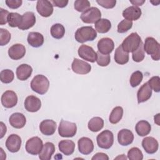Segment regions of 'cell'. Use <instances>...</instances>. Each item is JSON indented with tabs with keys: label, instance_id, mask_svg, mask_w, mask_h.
Returning <instances> with one entry per match:
<instances>
[{
	"label": "cell",
	"instance_id": "obj_1",
	"mask_svg": "<svg viewBox=\"0 0 160 160\" xmlns=\"http://www.w3.org/2000/svg\"><path fill=\"white\" fill-rule=\"evenodd\" d=\"M74 37L78 42L84 43L94 41L97 37V32L92 26H83L76 30Z\"/></svg>",
	"mask_w": 160,
	"mask_h": 160
},
{
	"label": "cell",
	"instance_id": "obj_2",
	"mask_svg": "<svg viewBox=\"0 0 160 160\" xmlns=\"http://www.w3.org/2000/svg\"><path fill=\"white\" fill-rule=\"evenodd\" d=\"M49 87V81L44 75L38 74L35 76L31 82L32 90L39 94H44L47 92Z\"/></svg>",
	"mask_w": 160,
	"mask_h": 160
},
{
	"label": "cell",
	"instance_id": "obj_3",
	"mask_svg": "<svg viewBox=\"0 0 160 160\" xmlns=\"http://www.w3.org/2000/svg\"><path fill=\"white\" fill-rule=\"evenodd\" d=\"M144 51L151 56L154 61H159L160 59V44L152 37H148L143 44Z\"/></svg>",
	"mask_w": 160,
	"mask_h": 160
},
{
	"label": "cell",
	"instance_id": "obj_4",
	"mask_svg": "<svg viewBox=\"0 0 160 160\" xmlns=\"http://www.w3.org/2000/svg\"><path fill=\"white\" fill-rule=\"evenodd\" d=\"M141 42V38L138 34L137 32H132L124 39L121 46L124 51L132 52L138 48Z\"/></svg>",
	"mask_w": 160,
	"mask_h": 160
},
{
	"label": "cell",
	"instance_id": "obj_5",
	"mask_svg": "<svg viewBox=\"0 0 160 160\" xmlns=\"http://www.w3.org/2000/svg\"><path fill=\"white\" fill-rule=\"evenodd\" d=\"M77 132L76 124L74 122L62 119L58 128L59 134L63 138L73 137Z\"/></svg>",
	"mask_w": 160,
	"mask_h": 160
},
{
	"label": "cell",
	"instance_id": "obj_6",
	"mask_svg": "<svg viewBox=\"0 0 160 160\" xmlns=\"http://www.w3.org/2000/svg\"><path fill=\"white\" fill-rule=\"evenodd\" d=\"M96 140L99 148L108 149L112 146L114 142L113 133L109 130H104L97 136Z\"/></svg>",
	"mask_w": 160,
	"mask_h": 160
},
{
	"label": "cell",
	"instance_id": "obj_7",
	"mask_svg": "<svg viewBox=\"0 0 160 160\" xmlns=\"http://www.w3.org/2000/svg\"><path fill=\"white\" fill-rule=\"evenodd\" d=\"M101 12L100 10L96 7H91L81 15V19L83 22L87 24L95 23L101 19Z\"/></svg>",
	"mask_w": 160,
	"mask_h": 160
},
{
	"label": "cell",
	"instance_id": "obj_8",
	"mask_svg": "<svg viewBox=\"0 0 160 160\" xmlns=\"http://www.w3.org/2000/svg\"><path fill=\"white\" fill-rule=\"evenodd\" d=\"M43 147L42 141L38 136L29 139L26 143V151L32 155H37L40 153Z\"/></svg>",
	"mask_w": 160,
	"mask_h": 160
},
{
	"label": "cell",
	"instance_id": "obj_9",
	"mask_svg": "<svg viewBox=\"0 0 160 160\" xmlns=\"http://www.w3.org/2000/svg\"><path fill=\"white\" fill-rule=\"evenodd\" d=\"M78 55L82 59L94 62L97 59V52L91 46L82 44L78 49Z\"/></svg>",
	"mask_w": 160,
	"mask_h": 160
},
{
	"label": "cell",
	"instance_id": "obj_10",
	"mask_svg": "<svg viewBox=\"0 0 160 160\" xmlns=\"http://www.w3.org/2000/svg\"><path fill=\"white\" fill-rule=\"evenodd\" d=\"M36 10L42 17H49L53 12V5L51 1L47 0H39L36 4Z\"/></svg>",
	"mask_w": 160,
	"mask_h": 160
},
{
	"label": "cell",
	"instance_id": "obj_11",
	"mask_svg": "<svg viewBox=\"0 0 160 160\" xmlns=\"http://www.w3.org/2000/svg\"><path fill=\"white\" fill-rule=\"evenodd\" d=\"M71 68L73 72L76 74H86L91 71V66L84 61L75 58L72 62Z\"/></svg>",
	"mask_w": 160,
	"mask_h": 160
},
{
	"label": "cell",
	"instance_id": "obj_12",
	"mask_svg": "<svg viewBox=\"0 0 160 160\" xmlns=\"http://www.w3.org/2000/svg\"><path fill=\"white\" fill-rule=\"evenodd\" d=\"M1 103L6 108H11L15 106L18 102V96L15 92L8 90L1 96Z\"/></svg>",
	"mask_w": 160,
	"mask_h": 160
},
{
	"label": "cell",
	"instance_id": "obj_13",
	"mask_svg": "<svg viewBox=\"0 0 160 160\" xmlns=\"http://www.w3.org/2000/svg\"><path fill=\"white\" fill-rule=\"evenodd\" d=\"M21 142L22 141L20 136L15 134H12L7 138L6 146L9 151L11 152H16L19 151Z\"/></svg>",
	"mask_w": 160,
	"mask_h": 160
},
{
	"label": "cell",
	"instance_id": "obj_14",
	"mask_svg": "<svg viewBox=\"0 0 160 160\" xmlns=\"http://www.w3.org/2000/svg\"><path fill=\"white\" fill-rule=\"evenodd\" d=\"M78 149L79 151L84 155H88L91 153L94 150V144L92 141L87 137H82L78 140Z\"/></svg>",
	"mask_w": 160,
	"mask_h": 160
},
{
	"label": "cell",
	"instance_id": "obj_15",
	"mask_svg": "<svg viewBox=\"0 0 160 160\" xmlns=\"http://www.w3.org/2000/svg\"><path fill=\"white\" fill-rule=\"evenodd\" d=\"M98 51L103 54H109L114 48V41L109 38L101 39L98 42Z\"/></svg>",
	"mask_w": 160,
	"mask_h": 160
},
{
	"label": "cell",
	"instance_id": "obj_16",
	"mask_svg": "<svg viewBox=\"0 0 160 160\" xmlns=\"http://www.w3.org/2000/svg\"><path fill=\"white\" fill-rule=\"evenodd\" d=\"M41 106V100L35 96H29L26 98L24 101V108L29 112H37L40 109Z\"/></svg>",
	"mask_w": 160,
	"mask_h": 160
},
{
	"label": "cell",
	"instance_id": "obj_17",
	"mask_svg": "<svg viewBox=\"0 0 160 160\" xmlns=\"http://www.w3.org/2000/svg\"><path fill=\"white\" fill-rule=\"evenodd\" d=\"M36 23V16L33 12H26L22 15L21 23L18 27L21 30H27L32 28Z\"/></svg>",
	"mask_w": 160,
	"mask_h": 160
},
{
	"label": "cell",
	"instance_id": "obj_18",
	"mask_svg": "<svg viewBox=\"0 0 160 160\" xmlns=\"http://www.w3.org/2000/svg\"><path fill=\"white\" fill-rule=\"evenodd\" d=\"M26 54V48L21 44H15L8 49V55L12 59L19 60L22 58Z\"/></svg>",
	"mask_w": 160,
	"mask_h": 160
},
{
	"label": "cell",
	"instance_id": "obj_19",
	"mask_svg": "<svg viewBox=\"0 0 160 160\" xmlns=\"http://www.w3.org/2000/svg\"><path fill=\"white\" fill-rule=\"evenodd\" d=\"M142 146L148 154L155 153L159 148L158 141L152 137H146L142 141Z\"/></svg>",
	"mask_w": 160,
	"mask_h": 160
},
{
	"label": "cell",
	"instance_id": "obj_20",
	"mask_svg": "<svg viewBox=\"0 0 160 160\" xmlns=\"http://www.w3.org/2000/svg\"><path fill=\"white\" fill-rule=\"evenodd\" d=\"M134 140V134L131 131L128 129L120 130L118 134V141L121 146H128Z\"/></svg>",
	"mask_w": 160,
	"mask_h": 160
},
{
	"label": "cell",
	"instance_id": "obj_21",
	"mask_svg": "<svg viewBox=\"0 0 160 160\" xmlns=\"http://www.w3.org/2000/svg\"><path fill=\"white\" fill-rule=\"evenodd\" d=\"M141 9L136 6H129L122 11V16L125 19L132 21L138 20L141 16Z\"/></svg>",
	"mask_w": 160,
	"mask_h": 160
},
{
	"label": "cell",
	"instance_id": "obj_22",
	"mask_svg": "<svg viewBox=\"0 0 160 160\" xmlns=\"http://www.w3.org/2000/svg\"><path fill=\"white\" fill-rule=\"evenodd\" d=\"M39 129L46 136L52 135L56 130V122L52 119L43 120L40 123Z\"/></svg>",
	"mask_w": 160,
	"mask_h": 160
},
{
	"label": "cell",
	"instance_id": "obj_23",
	"mask_svg": "<svg viewBox=\"0 0 160 160\" xmlns=\"http://www.w3.org/2000/svg\"><path fill=\"white\" fill-rule=\"evenodd\" d=\"M152 95V89L148 82L143 84L139 89L137 92V98L138 103L144 102L148 101Z\"/></svg>",
	"mask_w": 160,
	"mask_h": 160
},
{
	"label": "cell",
	"instance_id": "obj_24",
	"mask_svg": "<svg viewBox=\"0 0 160 160\" xmlns=\"http://www.w3.org/2000/svg\"><path fill=\"white\" fill-rule=\"evenodd\" d=\"M9 122L11 126L16 129L22 128L26 122V119L24 115L20 112H15L11 115Z\"/></svg>",
	"mask_w": 160,
	"mask_h": 160
},
{
	"label": "cell",
	"instance_id": "obj_25",
	"mask_svg": "<svg viewBox=\"0 0 160 160\" xmlns=\"http://www.w3.org/2000/svg\"><path fill=\"white\" fill-rule=\"evenodd\" d=\"M32 72V68L30 65L22 64L16 69V76L21 81L27 80Z\"/></svg>",
	"mask_w": 160,
	"mask_h": 160
},
{
	"label": "cell",
	"instance_id": "obj_26",
	"mask_svg": "<svg viewBox=\"0 0 160 160\" xmlns=\"http://www.w3.org/2000/svg\"><path fill=\"white\" fill-rule=\"evenodd\" d=\"M27 41L28 44L34 48L41 46L44 43V37L38 32H30L28 34Z\"/></svg>",
	"mask_w": 160,
	"mask_h": 160
},
{
	"label": "cell",
	"instance_id": "obj_27",
	"mask_svg": "<svg viewBox=\"0 0 160 160\" xmlns=\"http://www.w3.org/2000/svg\"><path fill=\"white\" fill-rule=\"evenodd\" d=\"M55 151V146L51 142H46L39 154V158L41 160H50Z\"/></svg>",
	"mask_w": 160,
	"mask_h": 160
},
{
	"label": "cell",
	"instance_id": "obj_28",
	"mask_svg": "<svg viewBox=\"0 0 160 160\" xmlns=\"http://www.w3.org/2000/svg\"><path fill=\"white\" fill-rule=\"evenodd\" d=\"M58 148L59 151L62 152L64 155L69 156L72 154L74 151L75 144L71 140H62L59 142Z\"/></svg>",
	"mask_w": 160,
	"mask_h": 160
},
{
	"label": "cell",
	"instance_id": "obj_29",
	"mask_svg": "<svg viewBox=\"0 0 160 160\" xmlns=\"http://www.w3.org/2000/svg\"><path fill=\"white\" fill-rule=\"evenodd\" d=\"M114 61L116 63L121 65L125 64L129 61V54L122 49L121 45L115 51Z\"/></svg>",
	"mask_w": 160,
	"mask_h": 160
},
{
	"label": "cell",
	"instance_id": "obj_30",
	"mask_svg": "<svg viewBox=\"0 0 160 160\" xmlns=\"http://www.w3.org/2000/svg\"><path fill=\"white\" fill-rule=\"evenodd\" d=\"M135 130L139 136H145L151 132V126L147 121L141 120L136 124Z\"/></svg>",
	"mask_w": 160,
	"mask_h": 160
},
{
	"label": "cell",
	"instance_id": "obj_31",
	"mask_svg": "<svg viewBox=\"0 0 160 160\" xmlns=\"http://www.w3.org/2000/svg\"><path fill=\"white\" fill-rule=\"evenodd\" d=\"M95 29L99 33H106L111 28V22L107 19H99L95 22Z\"/></svg>",
	"mask_w": 160,
	"mask_h": 160
},
{
	"label": "cell",
	"instance_id": "obj_32",
	"mask_svg": "<svg viewBox=\"0 0 160 160\" xmlns=\"http://www.w3.org/2000/svg\"><path fill=\"white\" fill-rule=\"evenodd\" d=\"M88 126L91 131L98 132L102 129L104 126V120L100 117H94L89 120Z\"/></svg>",
	"mask_w": 160,
	"mask_h": 160
},
{
	"label": "cell",
	"instance_id": "obj_33",
	"mask_svg": "<svg viewBox=\"0 0 160 160\" xmlns=\"http://www.w3.org/2000/svg\"><path fill=\"white\" fill-rule=\"evenodd\" d=\"M122 115H123V109L122 107L116 106L114 108L109 115V122L113 124H117L122 119Z\"/></svg>",
	"mask_w": 160,
	"mask_h": 160
},
{
	"label": "cell",
	"instance_id": "obj_34",
	"mask_svg": "<svg viewBox=\"0 0 160 160\" xmlns=\"http://www.w3.org/2000/svg\"><path fill=\"white\" fill-rule=\"evenodd\" d=\"M65 34V28L61 24L56 23L51 28V36L57 39H61Z\"/></svg>",
	"mask_w": 160,
	"mask_h": 160
},
{
	"label": "cell",
	"instance_id": "obj_35",
	"mask_svg": "<svg viewBox=\"0 0 160 160\" xmlns=\"http://www.w3.org/2000/svg\"><path fill=\"white\" fill-rule=\"evenodd\" d=\"M22 16L17 12H9L8 17L9 26L12 28L19 27L21 23Z\"/></svg>",
	"mask_w": 160,
	"mask_h": 160
},
{
	"label": "cell",
	"instance_id": "obj_36",
	"mask_svg": "<svg viewBox=\"0 0 160 160\" xmlns=\"http://www.w3.org/2000/svg\"><path fill=\"white\" fill-rule=\"evenodd\" d=\"M14 78V74L12 71L10 69H4L0 72V79L2 82L8 84L11 82Z\"/></svg>",
	"mask_w": 160,
	"mask_h": 160
},
{
	"label": "cell",
	"instance_id": "obj_37",
	"mask_svg": "<svg viewBox=\"0 0 160 160\" xmlns=\"http://www.w3.org/2000/svg\"><path fill=\"white\" fill-rule=\"evenodd\" d=\"M144 57H145V54L143 49V43L142 42H141L138 48L132 52V58L134 61L139 62H141L144 59Z\"/></svg>",
	"mask_w": 160,
	"mask_h": 160
},
{
	"label": "cell",
	"instance_id": "obj_38",
	"mask_svg": "<svg viewBox=\"0 0 160 160\" xmlns=\"http://www.w3.org/2000/svg\"><path fill=\"white\" fill-rule=\"evenodd\" d=\"M128 158L130 160H142L143 159V154L138 148L134 147L128 151Z\"/></svg>",
	"mask_w": 160,
	"mask_h": 160
},
{
	"label": "cell",
	"instance_id": "obj_39",
	"mask_svg": "<svg viewBox=\"0 0 160 160\" xmlns=\"http://www.w3.org/2000/svg\"><path fill=\"white\" fill-rule=\"evenodd\" d=\"M142 78H143V75L141 71H136L134 72L131 74L130 80H129L131 86L132 88H135V87L138 86L141 82Z\"/></svg>",
	"mask_w": 160,
	"mask_h": 160
},
{
	"label": "cell",
	"instance_id": "obj_40",
	"mask_svg": "<svg viewBox=\"0 0 160 160\" xmlns=\"http://www.w3.org/2000/svg\"><path fill=\"white\" fill-rule=\"evenodd\" d=\"M74 9L78 12H84L90 8L91 4L88 0H77L74 4Z\"/></svg>",
	"mask_w": 160,
	"mask_h": 160
},
{
	"label": "cell",
	"instance_id": "obj_41",
	"mask_svg": "<svg viewBox=\"0 0 160 160\" xmlns=\"http://www.w3.org/2000/svg\"><path fill=\"white\" fill-rule=\"evenodd\" d=\"M111 58L109 54H103L99 52V51L97 52V64L100 66H107L110 63Z\"/></svg>",
	"mask_w": 160,
	"mask_h": 160
},
{
	"label": "cell",
	"instance_id": "obj_42",
	"mask_svg": "<svg viewBox=\"0 0 160 160\" xmlns=\"http://www.w3.org/2000/svg\"><path fill=\"white\" fill-rule=\"evenodd\" d=\"M132 26V22L124 19L118 25V32L119 33H124L129 31Z\"/></svg>",
	"mask_w": 160,
	"mask_h": 160
},
{
	"label": "cell",
	"instance_id": "obj_43",
	"mask_svg": "<svg viewBox=\"0 0 160 160\" xmlns=\"http://www.w3.org/2000/svg\"><path fill=\"white\" fill-rule=\"evenodd\" d=\"M11 39L10 32L5 29H0V45L4 46L6 45Z\"/></svg>",
	"mask_w": 160,
	"mask_h": 160
},
{
	"label": "cell",
	"instance_id": "obj_44",
	"mask_svg": "<svg viewBox=\"0 0 160 160\" xmlns=\"http://www.w3.org/2000/svg\"><path fill=\"white\" fill-rule=\"evenodd\" d=\"M149 86L155 92H159L160 91V78L158 76L152 77L148 82Z\"/></svg>",
	"mask_w": 160,
	"mask_h": 160
},
{
	"label": "cell",
	"instance_id": "obj_45",
	"mask_svg": "<svg viewBox=\"0 0 160 160\" xmlns=\"http://www.w3.org/2000/svg\"><path fill=\"white\" fill-rule=\"evenodd\" d=\"M96 2L100 5L101 6L106 8V9H111L113 8L116 4V0H98Z\"/></svg>",
	"mask_w": 160,
	"mask_h": 160
},
{
	"label": "cell",
	"instance_id": "obj_46",
	"mask_svg": "<svg viewBox=\"0 0 160 160\" xmlns=\"http://www.w3.org/2000/svg\"><path fill=\"white\" fill-rule=\"evenodd\" d=\"M5 2L6 5L11 9H17L19 8L22 3L21 0H6Z\"/></svg>",
	"mask_w": 160,
	"mask_h": 160
},
{
	"label": "cell",
	"instance_id": "obj_47",
	"mask_svg": "<svg viewBox=\"0 0 160 160\" xmlns=\"http://www.w3.org/2000/svg\"><path fill=\"white\" fill-rule=\"evenodd\" d=\"M9 12L8 11L0 8V24L4 25L8 22V17Z\"/></svg>",
	"mask_w": 160,
	"mask_h": 160
},
{
	"label": "cell",
	"instance_id": "obj_48",
	"mask_svg": "<svg viewBox=\"0 0 160 160\" xmlns=\"http://www.w3.org/2000/svg\"><path fill=\"white\" fill-rule=\"evenodd\" d=\"M51 2L54 6H56L60 8H64L67 6L68 3V1L67 0H52Z\"/></svg>",
	"mask_w": 160,
	"mask_h": 160
},
{
	"label": "cell",
	"instance_id": "obj_49",
	"mask_svg": "<svg viewBox=\"0 0 160 160\" xmlns=\"http://www.w3.org/2000/svg\"><path fill=\"white\" fill-rule=\"evenodd\" d=\"M92 160H109L108 156L103 152H98L96 154H94L92 158Z\"/></svg>",
	"mask_w": 160,
	"mask_h": 160
},
{
	"label": "cell",
	"instance_id": "obj_50",
	"mask_svg": "<svg viewBox=\"0 0 160 160\" xmlns=\"http://www.w3.org/2000/svg\"><path fill=\"white\" fill-rule=\"evenodd\" d=\"M0 124H1V138H2L6 132L7 128H6V125L2 122H1Z\"/></svg>",
	"mask_w": 160,
	"mask_h": 160
},
{
	"label": "cell",
	"instance_id": "obj_51",
	"mask_svg": "<svg viewBox=\"0 0 160 160\" xmlns=\"http://www.w3.org/2000/svg\"><path fill=\"white\" fill-rule=\"evenodd\" d=\"M130 2L132 3L133 5H134V6H141L142 5L144 2H145V1L143 0V1H141V0H135V1H130Z\"/></svg>",
	"mask_w": 160,
	"mask_h": 160
},
{
	"label": "cell",
	"instance_id": "obj_52",
	"mask_svg": "<svg viewBox=\"0 0 160 160\" xmlns=\"http://www.w3.org/2000/svg\"><path fill=\"white\" fill-rule=\"evenodd\" d=\"M127 159V158L125 156L124 154H121V156H119L116 158H115V159Z\"/></svg>",
	"mask_w": 160,
	"mask_h": 160
}]
</instances>
